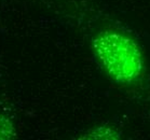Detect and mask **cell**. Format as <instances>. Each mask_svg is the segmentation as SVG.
<instances>
[{
    "instance_id": "obj_1",
    "label": "cell",
    "mask_w": 150,
    "mask_h": 140,
    "mask_svg": "<svg viewBox=\"0 0 150 140\" xmlns=\"http://www.w3.org/2000/svg\"><path fill=\"white\" fill-rule=\"evenodd\" d=\"M92 46L99 64L116 82L131 84L143 75V54L130 36L115 30L102 31L93 39Z\"/></svg>"
},
{
    "instance_id": "obj_2",
    "label": "cell",
    "mask_w": 150,
    "mask_h": 140,
    "mask_svg": "<svg viewBox=\"0 0 150 140\" xmlns=\"http://www.w3.org/2000/svg\"><path fill=\"white\" fill-rule=\"evenodd\" d=\"M119 133L110 126L94 127L81 137V139H119Z\"/></svg>"
},
{
    "instance_id": "obj_3",
    "label": "cell",
    "mask_w": 150,
    "mask_h": 140,
    "mask_svg": "<svg viewBox=\"0 0 150 140\" xmlns=\"http://www.w3.org/2000/svg\"><path fill=\"white\" fill-rule=\"evenodd\" d=\"M15 135V127L12 120L4 114H0V140L12 139Z\"/></svg>"
}]
</instances>
